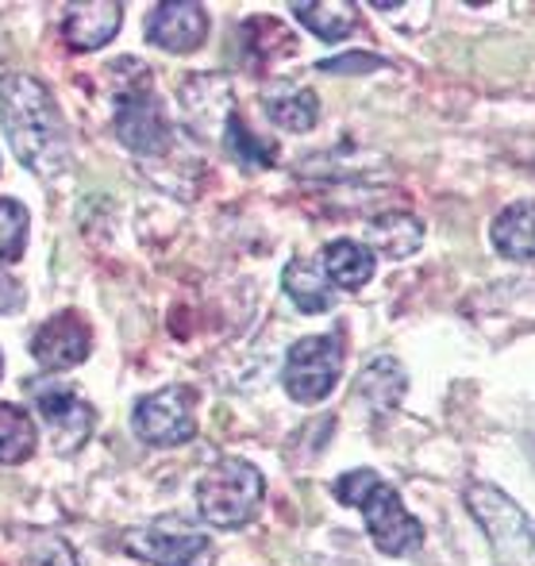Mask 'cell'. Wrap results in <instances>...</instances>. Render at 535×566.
<instances>
[{
	"label": "cell",
	"instance_id": "1",
	"mask_svg": "<svg viewBox=\"0 0 535 566\" xmlns=\"http://www.w3.org/2000/svg\"><path fill=\"white\" fill-rule=\"evenodd\" d=\"M0 119L15 158L28 170L54 178L70 166V127L39 77L15 70L0 77Z\"/></svg>",
	"mask_w": 535,
	"mask_h": 566
},
{
	"label": "cell",
	"instance_id": "2",
	"mask_svg": "<svg viewBox=\"0 0 535 566\" xmlns=\"http://www.w3.org/2000/svg\"><path fill=\"white\" fill-rule=\"evenodd\" d=\"M332 493L350 509H363L366 532H370L374 547L381 555H412L424 544V528L417 516H409V509L401 505V493L394 485L381 482L374 470H347L335 478Z\"/></svg>",
	"mask_w": 535,
	"mask_h": 566
},
{
	"label": "cell",
	"instance_id": "3",
	"mask_svg": "<svg viewBox=\"0 0 535 566\" xmlns=\"http://www.w3.org/2000/svg\"><path fill=\"white\" fill-rule=\"evenodd\" d=\"M266 497V478L246 459H220L197 485V513L212 528H243Z\"/></svg>",
	"mask_w": 535,
	"mask_h": 566
},
{
	"label": "cell",
	"instance_id": "4",
	"mask_svg": "<svg viewBox=\"0 0 535 566\" xmlns=\"http://www.w3.org/2000/svg\"><path fill=\"white\" fill-rule=\"evenodd\" d=\"M112 127H116V139L139 158H158L170 150L174 127L162 113V101H158L155 90H150L147 66L135 74L132 85L116 82V113H112Z\"/></svg>",
	"mask_w": 535,
	"mask_h": 566
},
{
	"label": "cell",
	"instance_id": "5",
	"mask_svg": "<svg viewBox=\"0 0 535 566\" xmlns=\"http://www.w3.org/2000/svg\"><path fill=\"white\" fill-rule=\"evenodd\" d=\"M466 505L482 524L501 566H532V524L508 493H501L497 485L474 482L466 490Z\"/></svg>",
	"mask_w": 535,
	"mask_h": 566
},
{
	"label": "cell",
	"instance_id": "6",
	"mask_svg": "<svg viewBox=\"0 0 535 566\" xmlns=\"http://www.w3.org/2000/svg\"><path fill=\"white\" fill-rule=\"evenodd\" d=\"M124 552L150 566H212L216 559L209 536L181 516H158L143 528H132L124 536Z\"/></svg>",
	"mask_w": 535,
	"mask_h": 566
},
{
	"label": "cell",
	"instance_id": "7",
	"mask_svg": "<svg viewBox=\"0 0 535 566\" xmlns=\"http://www.w3.org/2000/svg\"><path fill=\"white\" fill-rule=\"evenodd\" d=\"M343 378V343L339 336H305L290 347L282 370L285 394L297 405H321Z\"/></svg>",
	"mask_w": 535,
	"mask_h": 566
},
{
	"label": "cell",
	"instance_id": "8",
	"mask_svg": "<svg viewBox=\"0 0 535 566\" xmlns=\"http://www.w3.org/2000/svg\"><path fill=\"white\" fill-rule=\"evenodd\" d=\"M132 428L150 448H178V443H189L197 436L193 389L166 386V389H158V394L143 397L132 412Z\"/></svg>",
	"mask_w": 535,
	"mask_h": 566
},
{
	"label": "cell",
	"instance_id": "9",
	"mask_svg": "<svg viewBox=\"0 0 535 566\" xmlns=\"http://www.w3.org/2000/svg\"><path fill=\"white\" fill-rule=\"evenodd\" d=\"M28 394H31V401H35V409L43 412V424L51 428V440L59 451H66V454L77 451L93 436L97 412H93L90 401H82V397L74 394V386L31 378Z\"/></svg>",
	"mask_w": 535,
	"mask_h": 566
},
{
	"label": "cell",
	"instance_id": "10",
	"mask_svg": "<svg viewBox=\"0 0 535 566\" xmlns=\"http://www.w3.org/2000/svg\"><path fill=\"white\" fill-rule=\"evenodd\" d=\"M93 350V332L85 324V316L77 313H59L35 332L31 339V355L43 370H74L90 358Z\"/></svg>",
	"mask_w": 535,
	"mask_h": 566
},
{
	"label": "cell",
	"instance_id": "11",
	"mask_svg": "<svg viewBox=\"0 0 535 566\" xmlns=\"http://www.w3.org/2000/svg\"><path fill=\"white\" fill-rule=\"evenodd\" d=\"M209 35V12L193 0H166L147 15V43L170 54H193Z\"/></svg>",
	"mask_w": 535,
	"mask_h": 566
},
{
	"label": "cell",
	"instance_id": "12",
	"mask_svg": "<svg viewBox=\"0 0 535 566\" xmlns=\"http://www.w3.org/2000/svg\"><path fill=\"white\" fill-rule=\"evenodd\" d=\"M124 23V4L116 0H90V4H70L62 20V39L70 51H101L116 39Z\"/></svg>",
	"mask_w": 535,
	"mask_h": 566
},
{
	"label": "cell",
	"instance_id": "13",
	"mask_svg": "<svg viewBox=\"0 0 535 566\" xmlns=\"http://www.w3.org/2000/svg\"><path fill=\"white\" fill-rule=\"evenodd\" d=\"M321 270L327 282H335L339 290L358 293L374 277V251L366 243H355V239H335V243L324 247Z\"/></svg>",
	"mask_w": 535,
	"mask_h": 566
},
{
	"label": "cell",
	"instance_id": "14",
	"mask_svg": "<svg viewBox=\"0 0 535 566\" xmlns=\"http://www.w3.org/2000/svg\"><path fill=\"white\" fill-rule=\"evenodd\" d=\"M493 247H497L505 259L513 262H532L535 254V205L532 201H516L493 220L490 228Z\"/></svg>",
	"mask_w": 535,
	"mask_h": 566
},
{
	"label": "cell",
	"instance_id": "15",
	"mask_svg": "<svg viewBox=\"0 0 535 566\" xmlns=\"http://www.w3.org/2000/svg\"><path fill=\"white\" fill-rule=\"evenodd\" d=\"M266 116L285 132H313L321 119V101L313 90H301V85H270Z\"/></svg>",
	"mask_w": 535,
	"mask_h": 566
},
{
	"label": "cell",
	"instance_id": "16",
	"mask_svg": "<svg viewBox=\"0 0 535 566\" xmlns=\"http://www.w3.org/2000/svg\"><path fill=\"white\" fill-rule=\"evenodd\" d=\"M282 285H285V293H290L293 305H297L301 313H308V316L327 313V308L335 305V290H332V282L324 277V270L313 266V262H305V259H293L290 266H285Z\"/></svg>",
	"mask_w": 535,
	"mask_h": 566
},
{
	"label": "cell",
	"instance_id": "17",
	"mask_svg": "<svg viewBox=\"0 0 535 566\" xmlns=\"http://www.w3.org/2000/svg\"><path fill=\"white\" fill-rule=\"evenodd\" d=\"M239 39H243L246 62H254V66H270V62H277L282 54L290 59V54L297 51V39L290 35V28L270 20V15L246 20L243 28H239Z\"/></svg>",
	"mask_w": 535,
	"mask_h": 566
},
{
	"label": "cell",
	"instance_id": "18",
	"mask_svg": "<svg viewBox=\"0 0 535 566\" xmlns=\"http://www.w3.org/2000/svg\"><path fill=\"white\" fill-rule=\"evenodd\" d=\"M358 8L347 0H301L293 4V15L305 23L313 35H321L324 43H343L350 31L358 28Z\"/></svg>",
	"mask_w": 535,
	"mask_h": 566
},
{
	"label": "cell",
	"instance_id": "19",
	"mask_svg": "<svg viewBox=\"0 0 535 566\" xmlns=\"http://www.w3.org/2000/svg\"><path fill=\"white\" fill-rule=\"evenodd\" d=\"M366 235L389 259H409L420 243H424V224L409 212H381L366 224Z\"/></svg>",
	"mask_w": 535,
	"mask_h": 566
},
{
	"label": "cell",
	"instance_id": "20",
	"mask_svg": "<svg viewBox=\"0 0 535 566\" xmlns=\"http://www.w3.org/2000/svg\"><path fill=\"white\" fill-rule=\"evenodd\" d=\"M358 394L374 405V412H389L405 397V370L397 358L381 355L358 374Z\"/></svg>",
	"mask_w": 535,
	"mask_h": 566
},
{
	"label": "cell",
	"instance_id": "21",
	"mask_svg": "<svg viewBox=\"0 0 535 566\" xmlns=\"http://www.w3.org/2000/svg\"><path fill=\"white\" fill-rule=\"evenodd\" d=\"M39 432L31 424V417L20 409V405L0 401V462L4 467H20L35 454Z\"/></svg>",
	"mask_w": 535,
	"mask_h": 566
},
{
	"label": "cell",
	"instance_id": "22",
	"mask_svg": "<svg viewBox=\"0 0 535 566\" xmlns=\"http://www.w3.org/2000/svg\"><path fill=\"white\" fill-rule=\"evenodd\" d=\"M223 139H228V155L235 158V163L251 166V170H262V166H274L277 163V143L274 139H262V135H254L251 127L243 124V116H239V108L223 119Z\"/></svg>",
	"mask_w": 535,
	"mask_h": 566
},
{
	"label": "cell",
	"instance_id": "23",
	"mask_svg": "<svg viewBox=\"0 0 535 566\" xmlns=\"http://www.w3.org/2000/svg\"><path fill=\"white\" fill-rule=\"evenodd\" d=\"M28 247V209L12 197H0V262H15Z\"/></svg>",
	"mask_w": 535,
	"mask_h": 566
},
{
	"label": "cell",
	"instance_id": "24",
	"mask_svg": "<svg viewBox=\"0 0 535 566\" xmlns=\"http://www.w3.org/2000/svg\"><path fill=\"white\" fill-rule=\"evenodd\" d=\"M389 66L386 59H378V54H339V59H324L316 62V70H324V74H374V70Z\"/></svg>",
	"mask_w": 535,
	"mask_h": 566
},
{
	"label": "cell",
	"instance_id": "25",
	"mask_svg": "<svg viewBox=\"0 0 535 566\" xmlns=\"http://www.w3.org/2000/svg\"><path fill=\"white\" fill-rule=\"evenodd\" d=\"M15 308H23V285L8 270H0V313H15Z\"/></svg>",
	"mask_w": 535,
	"mask_h": 566
},
{
	"label": "cell",
	"instance_id": "26",
	"mask_svg": "<svg viewBox=\"0 0 535 566\" xmlns=\"http://www.w3.org/2000/svg\"><path fill=\"white\" fill-rule=\"evenodd\" d=\"M0 374H4V355H0Z\"/></svg>",
	"mask_w": 535,
	"mask_h": 566
}]
</instances>
